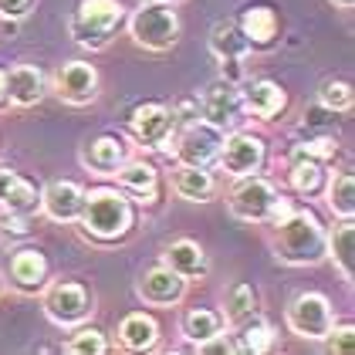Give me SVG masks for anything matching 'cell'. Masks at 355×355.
I'll return each mask as SVG.
<instances>
[{"instance_id":"8992f818","label":"cell","mask_w":355,"mask_h":355,"mask_svg":"<svg viewBox=\"0 0 355 355\" xmlns=\"http://www.w3.org/2000/svg\"><path fill=\"white\" fill-rule=\"evenodd\" d=\"M41 291H44V298H41L44 315L61 328L85 325L95 311V298L82 281H55V284H44Z\"/></svg>"},{"instance_id":"4fadbf2b","label":"cell","mask_w":355,"mask_h":355,"mask_svg":"<svg viewBox=\"0 0 355 355\" xmlns=\"http://www.w3.org/2000/svg\"><path fill=\"white\" fill-rule=\"evenodd\" d=\"M136 295L146 301V304H153V308H173V304H180L183 295H187V277H180V274L173 271V268H166V264L146 268L136 281Z\"/></svg>"},{"instance_id":"d590c367","label":"cell","mask_w":355,"mask_h":355,"mask_svg":"<svg viewBox=\"0 0 355 355\" xmlns=\"http://www.w3.org/2000/svg\"><path fill=\"white\" fill-rule=\"evenodd\" d=\"M0 237H3V241H21V237H31L28 214H0Z\"/></svg>"},{"instance_id":"44dd1931","label":"cell","mask_w":355,"mask_h":355,"mask_svg":"<svg viewBox=\"0 0 355 355\" xmlns=\"http://www.w3.org/2000/svg\"><path fill=\"white\" fill-rule=\"evenodd\" d=\"M244 95L247 115L261 119V122H274L281 112L288 109V92L271 78H257V82H247V88H241Z\"/></svg>"},{"instance_id":"484cf974","label":"cell","mask_w":355,"mask_h":355,"mask_svg":"<svg viewBox=\"0 0 355 355\" xmlns=\"http://www.w3.org/2000/svg\"><path fill=\"white\" fill-rule=\"evenodd\" d=\"M223 315L214 311V308H190L187 315H183V322H180V331H183V338L190 342L193 349H200V345H207V342H214L223 335Z\"/></svg>"},{"instance_id":"f546056e","label":"cell","mask_w":355,"mask_h":355,"mask_svg":"<svg viewBox=\"0 0 355 355\" xmlns=\"http://www.w3.org/2000/svg\"><path fill=\"white\" fill-rule=\"evenodd\" d=\"M328 183V210L338 220H352L355 217V180L349 169L335 173Z\"/></svg>"},{"instance_id":"e0dca14e","label":"cell","mask_w":355,"mask_h":355,"mask_svg":"<svg viewBox=\"0 0 355 355\" xmlns=\"http://www.w3.org/2000/svg\"><path fill=\"white\" fill-rule=\"evenodd\" d=\"M129 159V146L122 136H112V132H102V136L88 139L82 146V166L95 176H115L119 166Z\"/></svg>"},{"instance_id":"7c38bea8","label":"cell","mask_w":355,"mask_h":355,"mask_svg":"<svg viewBox=\"0 0 355 355\" xmlns=\"http://www.w3.org/2000/svg\"><path fill=\"white\" fill-rule=\"evenodd\" d=\"M98 85H102L98 68L88 64V61H64L51 75V92L64 105H78V109L92 105L98 98Z\"/></svg>"},{"instance_id":"83f0119b","label":"cell","mask_w":355,"mask_h":355,"mask_svg":"<svg viewBox=\"0 0 355 355\" xmlns=\"http://www.w3.org/2000/svg\"><path fill=\"white\" fill-rule=\"evenodd\" d=\"M230 349L234 352H271L274 349V328L261 318V315H254V318H247L244 325L234 328V342H230Z\"/></svg>"},{"instance_id":"d6a6232c","label":"cell","mask_w":355,"mask_h":355,"mask_svg":"<svg viewBox=\"0 0 355 355\" xmlns=\"http://www.w3.org/2000/svg\"><path fill=\"white\" fill-rule=\"evenodd\" d=\"M318 102H322L331 115L349 112V109H352V102H355L352 85L345 82V78H325V82L318 85Z\"/></svg>"},{"instance_id":"4dcf8cb0","label":"cell","mask_w":355,"mask_h":355,"mask_svg":"<svg viewBox=\"0 0 355 355\" xmlns=\"http://www.w3.org/2000/svg\"><path fill=\"white\" fill-rule=\"evenodd\" d=\"M257 315V291L247 284V281H237V284H230V291H227V315H223V322L230 328L244 325L247 318H254Z\"/></svg>"},{"instance_id":"3957f363","label":"cell","mask_w":355,"mask_h":355,"mask_svg":"<svg viewBox=\"0 0 355 355\" xmlns=\"http://www.w3.org/2000/svg\"><path fill=\"white\" fill-rule=\"evenodd\" d=\"M129 37L139 48L163 55L180 41V10L176 0H142L129 14Z\"/></svg>"},{"instance_id":"8fae6325","label":"cell","mask_w":355,"mask_h":355,"mask_svg":"<svg viewBox=\"0 0 355 355\" xmlns=\"http://www.w3.org/2000/svg\"><path fill=\"white\" fill-rule=\"evenodd\" d=\"M220 142H223V132H220V129H214V125H207L203 119H196V122H190V125L176 129L169 156H173L176 163L210 166V163H217Z\"/></svg>"},{"instance_id":"277c9868","label":"cell","mask_w":355,"mask_h":355,"mask_svg":"<svg viewBox=\"0 0 355 355\" xmlns=\"http://www.w3.org/2000/svg\"><path fill=\"white\" fill-rule=\"evenodd\" d=\"M122 24H125V3L122 0H78V7L68 21V34L78 48L102 51V48H109L112 34Z\"/></svg>"},{"instance_id":"2e32d148","label":"cell","mask_w":355,"mask_h":355,"mask_svg":"<svg viewBox=\"0 0 355 355\" xmlns=\"http://www.w3.org/2000/svg\"><path fill=\"white\" fill-rule=\"evenodd\" d=\"M48 274H51V264H48L44 250H37V247H21V250H14L10 268H7L10 284H14L21 295H37V291L48 284Z\"/></svg>"},{"instance_id":"9c48e42d","label":"cell","mask_w":355,"mask_h":355,"mask_svg":"<svg viewBox=\"0 0 355 355\" xmlns=\"http://www.w3.org/2000/svg\"><path fill=\"white\" fill-rule=\"evenodd\" d=\"M277 196L281 193L274 190L271 180H264V176H244L230 196H227V210H230V217L244 220V223H268L274 214V203H277Z\"/></svg>"},{"instance_id":"30bf717a","label":"cell","mask_w":355,"mask_h":355,"mask_svg":"<svg viewBox=\"0 0 355 355\" xmlns=\"http://www.w3.org/2000/svg\"><path fill=\"white\" fill-rule=\"evenodd\" d=\"M129 129L146 149H156V153L173 149L176 122H173V109H166L163 102H139L129 115Z\"/></svg>"},{"instance_id":"6da1fadb","label":"cell","mask_w":355,"mask_h":355,"mask_svg":"<svg viewBox=\"0 0 355 355\" xmlns=\"http://www.w3.org/2000/svg\"><path fill=\"white\" fill-rule=\"evenodd\" d=\"M271 250L281 264L291 268H311L325 261V227L311 210H288L284 217L271 223Z\"/></svg>"},{"instance_id":"ffe728a7","label":"cell","mask_w":355,"mask_h":355,"mask_svg":"<svg viewBox=\"0 0 355 355\" xmlns=\"http://www.w3.org/2000/svg\"><path fill=\"white\" fill-rule=\"evenodd\" d=\"M237 24L244 31L250 51H268V48H274L277 31H281V21H277L271 3H250V7H244V14L237 17Z\"/></svg>"},{"instance_id":"603a6c76","label":"cell","mask_w":355,"mask_h":355,"mask_svg":"<svg viewBox=\"0 0 355 355\" xmlns=\"http://www.w3.org/2000/svg\"><path fill=\"white\" fill-rule=\"evenodd\" d=\"M163 264L166 268H173V271L180 274V277H203V274L210 271V257H207V250L190 241V237H176V241H169L163 247Z\"/></svg>"},{"instance_id":"9a60e30c","label":"cell","mask_w":355,"mask_h":355,"mask_svg":"<svg viewBox=\"0 0 355 355\" xmlns=\"http://www.w3.org/2000/svg\"><path fill=\"white\" fill-rule=\"evenodd\" d=\"M48 95V78L37 64H14L3 71V98L17 109H34Z\"/></svg>"},{"instance_id":"836d02e7","label":"cell","mask_w":355,"mask_h":355,"mask_svg":"<svg viewBox=\"0 0 355 355\" xmlns=\"http://www.w3.org/2000/svg\"><path fill=\"white\" fill-rule=\"evenodd\" d=\"M335 153H338V146H335V139H328V136H308L304 142H298V146L291 149V156H301V159H318V163L335 159Z\"/></svg>"},{"instance_id":"ba28073f","label":"cell","mask_w":355,"mask_h":355,"mask_svg":"<svg viewBox=\"0 0 355 355\" xmlns=\"http://www.w3.org/2000/svg\"><path fill=\"white\" fill-rule=\"evenodd\" d=\"M284 322L291 328V335H298L304 342H322L328 328L335 325V308L322 291H301L288 304Z\"/></svg>"},{"instance_id":"74e56055","label":"cell","mask_w":355,"mask_h":355,"mask_svg":"<svg viewBox=\"0 0 355 355\" xmlns=\"http://www.w3.org/2000/svg\"><path fill=\"white\" fill-rule=\"evenodd\" d=\"M331 7H338V10H352L355 7V0H328Z\"/></svg>"},{"instance_id":"8d00e7d4","label":"cell","mask_w":355,"mask_h":355,"mask_svg":"<svg viewBox=\"0 0 355 355\" xmlns=\"http://www.w3.org/2000/svg\"><path fill=\"white\" fill-rule=\"evenodd\" d=\"M31 3H34V0H0V17H7V21H21V17L31 10Z\"/></svg>"},{"instance_id":"f1b7e54d","label":"cell","mask_w":355,"mask_h":355,"mask_svg":"<svg viewBox=\"0 0 355 355\" xmlns=\"http://www.w3.org/2000/svg\"><path fill=\"white\" fill-rule=\"evenodd\" d=\"M325 163L318 159H301V156H291V166H288V183L291 190L301 193V196H318L325 190Z\"/></svg>"},{"instance_id":"7402d4cb","label":"cell","mask_w":355,"mask_h":355,"mask_svg":"<svg viewBox=\"0 0 355 355\" xmlns=\"http://www.w3.org/2000/svg\"><path fill=\"white\" fill-rule=\"evenodd\" d=\"M173 193L190 200V203H210L217 196V176L210 173V166L176 163V169H173Z\"/></svg>"},{"instance_id":"5b68a950","label":"cell","mask_w":355,"mask_h":355,"mask_svg":"<svg viewBox=\"0 0 355 355\" xmlns=\"http://www.w3.org/2000/svg\"><path fill=\"white\" fill-rule=\"evenodd\" d=\"M196 109L207 125H214L220 132H234L247 122V105L241 95V85L230 78H214L200 95H196Z\"/></svg>"},{"instance_id":"7a4b0ae2","label":"cell","mask_w":355,"mask_h":355,"mask_svg":"<svg viewBox=\"0 0 355 355\" xmlns=\"http://www.w3.org/2000/svg\"><path fill=\"white\" fill-rule=\"evenodd\" d=\"M78 227H82V237L95 244H119L136 227V207L122 190L98 187V190L85 193Z\"/></svg>"},{"instance_id":"52a82bcc","label":"cell","mask_w":355,"mask_h":355,"mask_svg":"<svg viewBox=\"0 0 355 355\" xmlns=\"http://www.w3.org/2000/svg\"><path fill=\"white\" fill-rule=\"evenodd\" d=\"M217 163L230 180L254 176V173H261V166L268 163V142L257 136V132H247L244 125L234 129V132H223Z\"/></svg>"},{"instance_id":"4316f807","label":"cell","mask_w":355,"mask_h":355,"mask_svg":"<svg viewBox=\"0 0 355 355\" xmlns=\"http://www.w3.org/2000/svg\"><path fill=\"white\" fill-rule=\"evenodd\" d=\"M210 51L217 61H244L250 55V44L237 21H217L210 28Z\"/></svg>"},{"instance_id":"5bb4252c","label":"cell","mask_w":355,"mask_h":355,"mask_svg":"<svg viewBox=\"0 0 355 355\" xmlns=\"http://www.w3.org/2000/svg\"><path fill=\"white\" fill-rule=\"evenodd\" d=\"M85 207V190L75 180H51L41 190V214L55 223H78Z\"/></svg>"},{"instance_id":"e575fe53","label":"cell","mask_w":355,"mask_h":355,"mask_svg":"<svg viewBox=\"0 0 355 355\" xmlns=\"http://www.w3.org/2000/svg\"><path fill=\"white\" fill-rule=\"evenodd\" d=\"M322 342H325V349L331 355H349L355 345V328L349 325V322H345V325H331Z\"/></svg>"},{"instance_id":"1f68e13d","label":"cell","mask_w":355,"mask_h":355,"mask_svg":"<svg viewBox=\"0 0 355 355\" xmlns=\"http://www.w3.org/2000/svg\"><path fill=\"white\" fill-rule=\"evenodd\" d=\"M109 345V335L95 325H78V331L64 342V352L68 355H105Z\"/></svg>"},{"instance_id":"d4e9b609","label":"cell","mask_w":355,"mask_h":355,"mask_svg":"<svg viewBox=\"0 0 355 355\" xmlns=\"http://www.w3.org/2000/svg\"><path fill=\"white\" fill-rule=\"evenodd\" d=\"M119 345L129 352H149L159 345V322L146 311H132L119 325Z\"/></svg>"},{"instance_id":"f35d334b","label":"cell","mask_w":355,"mask_h":355,"mask_svg":"<svg viewBox=\"0 0 355 355\" xmlns=\"http://www.w3.org/2000/svg\"><path fill=\"white\" fill-rule=\"evenodd\" d=\"M7 98H3V71H0V105H3Z\"/></svg>"},{"instance_id":"ac0fdd59","label":"cell","mask_w":355,"mask_h":355,"mask_svg":"<svg viewBox=\"0 0 355 355\" xmlns=\"http://www.w3.org/2000/svg\"><path fill=\"white\" fill-rule=\"evenodd\" d=\"M0 210L3 214H34L41 210V190L37 183H31L24 173L0 166Z\"/></svg>"},{"instance_id":"cb8c5ba5","label":"cell","mask_w":355,"mask_h":355,"mask_svg":"<svg viewBox=\"0 0 355 355\" xmlns=\"http://www.w3.org/2000/svg\"><path fill=\"white\" fill-rule=\"evenodd\" d=\"M325 257H331V264L338 268V274L345 281L355 277V223L342 220L331 230H325Z\"/></svg>"},{"instance_id":"d6986e66","label":"cell","mask_w":355,"mask_h":355,"mask_svg":"<svg viewBox=\"0 0 355 355\" xmlns=\"http://www.w3.org/2000/svg\"><path fill=\"white\" fill-rule=\"evenodd\" d=\"M119 187L129 200H139V203H156L159 196V169L146 159H125L115 173Z\"/></svg>"}]
</instances>
